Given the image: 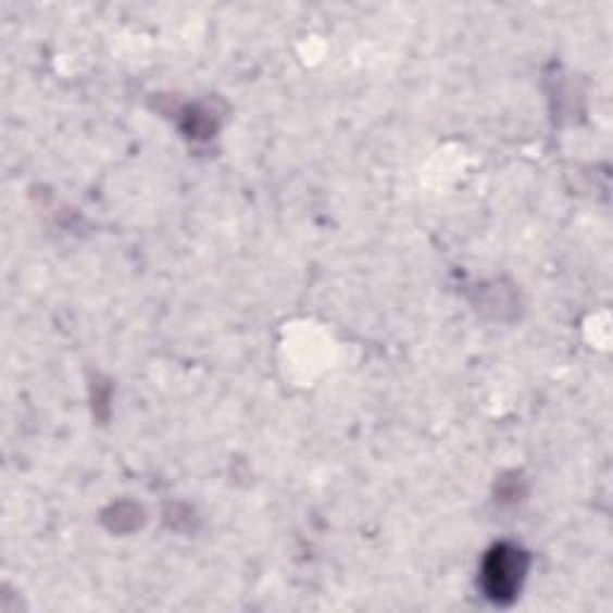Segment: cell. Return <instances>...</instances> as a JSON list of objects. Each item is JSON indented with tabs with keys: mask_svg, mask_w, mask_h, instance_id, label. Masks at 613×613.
Masks as SVG:
<instances>
[{
	"mask_svg": "<svg viewBox=\"0 0 613 613\" xmlns=\"http://www.w3.org/2000/svg\"><path fill=\"white\" fill-rule=\"evenodd\" d=\"M525 568H523V556L515 549L501 547L491 553V559L487 561V583L489 592L503 599V595H513L517 585H521Z\"/></svg>",
	"mask_w": 613,
	"mask_h": 613,
	"instance_id": "cell-1",
	"label": "cell"
}]
</instances>
